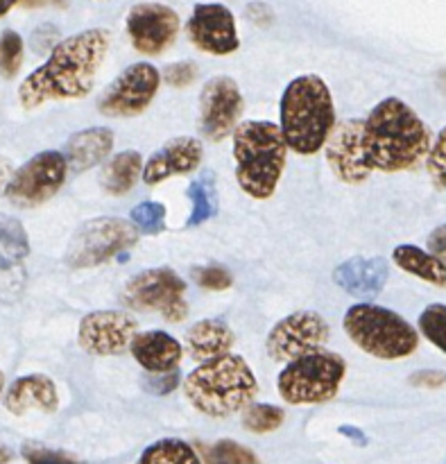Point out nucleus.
Wrapping results in <instances>:
<instances>
[{
    "mask_svg": "<svg viewBox=\"0 0 446 464\" xmlns=\"http://www.w3.org/2000/svg\"><path fill=\"white\" fill-rule=\"evenodd\" d=\"M431 130L399 98H385L367 118L340 122L325 143L326 161L344 184H363L372 172H403L431 150Z\"/></svg>",
    "mask_w": 446,
    "mask_h": 464,
    "instance_id": "nucleus-1",
    "label": "nucleus"
},
{
    "mask_svg": "<svg viewBox=\"0 0 446 464\" xmlns=\"http://www.w3.org/2000/svg\"><path fill=\"white\" fill-rule=\"evenodd\" d=\"M112 45L107 30H84L53 45V53L18 86V100L25 109L50 100H80L91 93L95 75Z\"/></svg>",
    "mask_w": 446,
    "mask_h": 464,
    "instance_id": "nucleus-2",
    "label": "nucleus"
},
{
    "mask_svg": "<svg viewBox=\"0 0 446 464\" xmlns=\"http://www.w3.org/2000/svg\"><path fill=\"white\" fill-rule=\"evenodd\" d=\"M281 134L288 150L315 154L335 127L334 95L317 75L295 77L281 95Z\"/></svg>",
    "mask_w": 446,
    "mask_h": 464,
    "instance_id": "nucleus-3",
    "label": "nucleus"
},
{
    "mask_svg": "<svg viewBox=\"0 0 446 464\" xmlns=\"http://www.w3.org/2000/svg\"><path fill=\"white\" fill-rule=\"evenodd\" d=\"M190 406L207 417H229L245 411L258 394V383L247 361L234 353L199 362L184 381Z\"/></svg>",
    "mask_w": 446,
    "mask_h": 464,
    "instance_id": "nucleus-4",
    "label": "nucleus"
},
{
    "mask_svg": "<svg viewBox=\"0 0 446 464\" xmlns=\"http://www.w3.org/2000/svg\"><path fill=\"white\" fill-rule=\"evenodd\" d=\"M231 134L240 188L254 199L272 198L288 159L281 127L270 121H245L238 122Z\"/></svg>",
    "mask_w": 446,
    "mask_h": 464,
    "instance_id": "nucleus-5",
    "label": "nucleus"
},
{
    "mask_svg": "<svg viewBox=\"0 0 446 464\" xmlns=\"http://www.w3.org/2000/svg\"><path fill=\"white\" fill-rule=\"evenodd\" d=\"M344 334L358 349L379 361H402L420 347L415 326L390 308L356 304L344 313Z\"/></svg>",
    "mask_w": 446,
    "mask_h": 464,
    "instance_id": "nucleus-6",
    "label": "nucleus"
},
{
    "mask_svg": "<svg viewBox=\"0 0 446 464\" xmlns=\"http://www.w3.org/2000/svg\"><path fill=\"white\" fill-rule=\"evenodd\" d=\"M344 374H347L344 358L322 347L288 361L276 379V390L286 403L315 406V403L331 401L338 394Z\"/></svg>",
    "mask_w": 446,
    "mask_h": 464,
    "instance_id": "nucleus-7",
    "label": "nucleus"
},
{
    "mask_svg": "<svg viewBox=\"0 0 446 464\" xmlns=\"http://www.w3.org/2000/svg\"><path fill=\"white\" fill-rule=\"evenodd\" d=\"M139 240V229L122 218H95L84 222L68 245L66 263L75 270L95 267L116 254L131 249Z\"/></svg>",
    "mask_w": 446,
    "mask_h": 464,
    "instance_id": "nucleus-8",
    "label": "nucleus"
},
{
    "mask_svg": "<svg viewBox=\"0 0 446 464\" xmlns=\"http://www.w3.org/2000/svg\"><path fill=\"white\" fill-rule=\"evenodd\" d=\"M68 175V163L62 152H41L32 157L25 166L18 168L9 179L5 195L9 202L21 208L39 207L59 193Z\"/></svg>",
    "mask_w": 446,
    "mask_h": 464,
    "instance_id": "nucleus-9",
    "label": "nucleus"
},
{
    "mask_svg": "<svg viewBox=\"0 0 446 464\" xmlns=\"http://www.w3.org/2000/svg\"><path fill=\"white\" fill-rule=\"evenodd\" d=\"M331 338L325 317L315 311H297L272 326L267 335V353L272 361L288 362L293 358L322 349Z\"/></svg>",
    "mask_w": 446,
    "mask_h": 464,
    "instance_id": "nucleus-10",
    "label": "nucleus"
},
{
    "mask_svg": "<svg viewBox=\"0 0 446 464\" xmlns=\"http://www.w3.org/2000/svg\"><path fill=\"white\" fill-rule=\"evenodd\" d=\"M159 84H161V75L152 63H131L104 91L100 98V111L109 118L139 116L152 104Z\"/></svg>",
    "mask_w": 446,
    "mask_h": 464,
    "instance_id": "nucleus-11",
    "label": "nucleus"
},
{
    "mask_svg": "<svg viewBox=\"0 0 446 464\" xmlns=\"http://www.w3.org/2000/svg\"><path fill=\"white\" fill-rule=\"evenodd\" d=\"M243 93L231 77H211L199 93V131L207 140H222L243 116Z\"/></svg>",
    "mask_w": 446,
    "mask_h": 464,
    "instance_id": "nucleus-12",
    "label": "nucleus"
},
{
    "mask_svg": "<svg viewBox=\"0 0 446 464\" xmlns=\"http://www.w3.org/2000/svg\"><path fill=\"white\" fill-rule=\"evenodd\" d=\"M139 334V322L122 311H95L80 322L82 349L91 356H118L127 352Z\"/></svg>",
    "mask_w": 446,
    "mask_h": 464,
    "instance_id": "nucleus-13",
    "label": "nucleus"
},
{
    "mask_svg": "<svg viewBox=\"0 0 446 464\" xmlns=\"http://www.w3.org/2000/svg\"><path fill=\"white\" fill-rule=\"evenodd\" d=\"M179 32V16L175 9L159 3L134 5L127 14V34L141 54H161Z\"/></svg>",
    "mask_w": 446,
    "mask_h": 464,
    "instance_id": "nucleus-14",
    "label": "nucleus"
},
{
    "mask_svg": "<svg viewBox=\"0 0 446 464\" xmlns=\"http://www.w3.org/2000/svg\"><path fill=\"white\" fill-rule=\"evenodd\" d=\"M186 30H189L190 41L207 54L222 57V54L236 53L240 45L234 14L220 3L195 5Z\"/></svg>",
    "mask_w": 446,
    "mask_h": 464,
    "instance_id": "nucleus-15",
    "label": "nucleus"
},
{
    "mask_svg": "<svg viewBox=\"0 0 446 464\" xmlns=\"http://www.w3.org/2000/svg\"><path fill=\"white\" fill-rule=\"evenodd\" d=\"M186 284L175 270L157 267V270H145L127 281L122 290V304L131 311L163 313L170 304L184 299Z\"/></svg>",
    "mask_w": 446,
    "mask_h": 464,
    "instance_id": "nucleus-16",
    "label": "nucleus"
},
{
    "mask_svg": "<svg viewBox=\"0 0 446 464\" xmlns=\"http://www.w3.org/2000/svg\"><path fill=\"white\" fill-rule=\"evenodd\" d=\"M204 159L202 143L190 136H179L163 145L143 163V181L148 186H157L175 175H190L199 168Z\"/></svg>",
    "mask_w": 446,
    "mask_h": 464,
    "instance_id": "nucleus-17",
    "label": "nucleus"
},
{
    "mask_svg": "<svg viewBox=\"0 0 446 464\" xmlns=\"http://www.w3.org/2000/svg\"><path fill=\"white\" fill-rule=\"evenodd\" d=\"M388 275L390 267L385 258L356 256L335 267L334 279L344 293L354 295V297L374 299L376 295H381V290H383Z\"/></svg>",
    "mask_w": 446,
    "mask_h": 464,
    "instance_id": "nucleus-18",
    "label": "nucleus"
},
{
    "mask_svg": "<svg viewBox=\"0 0 446 464\" xmlns=\"http://www.w3.org/2000/svg\"><path fill=\"white\" fill-rule=\"evenodd\" d=\"M130 352L134 361L143 367L150 374H163V372H172L179 365L184 349H181L179 340L172 338L166 331H145V334H136L130 344Z\"/></svg>",
    "mask_w": 446,
    "mask_h": 464,
    "instance_id": "nucleus-19",
    "label": "nucleus"
},
{
    "mask_svg": "<svg viewBox=\"0 0 446 464\" xmlns=\"http://www.w3.org/2000/svg\"><path fill=\"white\" fill-rule=\"evenodd\" d=\"M59 406V394L53 381L44 374H30L16 379L5 392V408L12 415H25L30 411L54 412Z\"/></svg>",
    "mask_w": 446,
    "mask_h": 464,
    "instance_id": "nucleus-20",
    "label": "nucleus"
},
{
    "mask_svg": "<svg viewBox=\"0 0 446 464\" xmlns=\"http://www.w3.org/2000/svg\"><path fill=\"white\" fill-rule=\"evenodd\" d=\"M113 131L109 127H91V130L77 131L68 139L66 157L68 172H84L95 163L104 161L113 150Z\"/></svg>",
    "mask_w": 446,
    "mask_h": 464,
    "instance_id": "nucleus-21",
    "label": "nucleus"
},
{
    "mask_svg": "<svg viewBox=\"0 0 446 464\" xmlns=\"http://www.w3.org/2000/svg\"><path fill=\"white\" fill-rule=\"evenodd\" d=\"M231 347H234V334L229 326L218 320L195 322L186 334V352L198 362L225 356Z\"/></svg>",
    "mask_w": 446,
    "mask_h": 464,
    "instance_id": "nucleus-22",
    "label": "nucleus"
},
{
    "mask_svg": "<svg viewBox=\"0 0 446 464\" xmlns=\"http://www.w3.org/2000/svg\"><path fill=\"white\" fill-rule=\"evenodd\" d=\"M393 261L408 275L438 288H446V263L440 261L429 249H422L417 245H399L393 252Z\"/></svg>",
    "mask_w": 446,
    "mask_h": 464,
    "instance_id": "nucleus-23",
    "label": "nucleus"
},
{
    "mask_svg": "<svg viewBox=\"0 0 446 464\" xmlns=\"http://www.w3.org/2000/svg\"><path fill=\"white\" fill-rule=\"evenodd\" d=\"M141 175H143V157L134 150H127V152L116 154L104 166L100 184H102V190L107 195L121 198V195L130 193L134 188Z\"/></svg>",
    "mask_w": 446,
    "mask_h": 464,
    "instance_id": "nucleus-24",
    "label": "nucleus"
},
{
    "mask_svg": "<svg viewBox=\"0 0 446 464\" xmlns=\"http://www.w3.org/2000/svg\"><path fill=\"white\" fill-rule=\"evenodd\" d=\"M30 254V240L16 218L0 216V270H12Z\"/></svg>",
    "mask_w": 446,
    "mask_h": 464,
    "instance_id": "nucleus-25",
    "label": "nucleus"
},
{
    "mask_svg": "<svg viewBox=\"0 0 446 464\" xmlns=\"http://www.w3.org/2000/svg\"><path fill=\"white\" fill-rule=\"evenodd\" d=\"M186 195H189L190 204H193V211H190L189 222H186L189 227L204 225V222H208L218 213V190L213 172H204L202 177H198L189 186V193Z\"/></svg>",
    "mask_w": 446,
    "mask_h": 464,
    "instance_id": "nucleus-26",
    "label": "nucleus"
},
{
    "mask_svg": "<svg viewBox=\"0 0 446 464\" xmlns=\"http://www.w3.org/2000/svg\"><path fill=\"white\" fill-rule=\"evenodd\" d=\"M136 464H202L198 451L184 440H159L141 453Z\"/></svg>",
    "mask_w": 446,
    "mask_h": 464,
    "instance_id": "nucleus-27",
    "label": "nucleus"
},
{
    "mask_svg": "<svg viewBox=\"0 0 446 464\" xmlns=\"http://www.w3.org/2000/svg\"><path fill=\"white\" fill-rule=\"evenodd\" d=\"M284 411L270 403H249L243 412V426L252 433H272L284 424Z\"/></svg>",
    "mask_w": 446,
    "mask_h": 464,
    "instance_id": "nucleus-28",
    "label": "nucleus"
},
{
    "mask_svg": "<svg viewBox=\"0 0 446 464\" xmlns=\"http://www.w3.org/2000/svg\"><path fill=\"white\" fill-rule=\"evenodd\" d=\"M204 462L207 464H261L258 458L243 444L234 440H220L204 449Z\"/></svg>",
    "mask_w": 446,
    "mask_h": 464,
    "instance_id": "nucleus-29",
    "label": "nucleus"
},
{
    "mask_svg": "<svg viewBox=\"0 0 446 464\" xmlns=\"http://www.w3.org/2000/svg\"><path fill=\"white\" fill-rule=\"evenodd\" d=\"M420 331L433 347L446 353V304H431L422 311Z\"/></svg>",
    "mask_w": 446,
    "mask_h": 464,
    "instance_id": "nucleus-30",
    "label": "nucleus"
},
{
    "mask_svg": "<svg viewBox=\"0 0 446 464\" xmlns=\"http://www.w3.org/2000/svg\"><path fill=\"white\" fill-rule=\"evenodd\" d=\"M131 225L143 234H161L166 229V207L159 202H141L131 208Z\"/></svg>",
    "mask_w": 446,
    "mask_h": 464,
    "instance_id": "nucleus-31",
    "label": "nucleus"
},
{
    "mask_svg": "<svg viewBox=\"0 0 446 464\" xmlns=\"http://www.w3.org/2000/svg\"><path fill=\"white\" fill-rule=\"evenodd\" d=\"M23 63V39L14 30L0 34V75L14 77Z\"/></svg>",
    "mask_w": 446,
    "mask_h": 464,
    "instance_id": "nucleus-32",
    "label": "nucleus"
},
{
    "mask_svg": "<svg viewBox=\"0 0 446 464\" xmlns=\"http://www.w3.org/2000/svg\"><path fill=\"white\" fill-rule=\"evenodd\" d=\"M426 168H429V175L433 177L435 184L446 190V127L431 143L429 154H426Z\"/></svg>",
    "mask_w": 446,
    "mask_h": 464,
    "instance_id": "nucleus-33",
    "label": "nucleus"
},
{
    "mask_svg": "<svg viewBox=\"0 0 446 464\" xmlns=\"http://www.w3.org/2000/svg\"><path fill=\"white\" fill-rule=\"evenodd\" d=\"M193 279H195V284L202 285L204 290H216V293L227 290L231 285V281H234L225 267H218V266L198 267V270L193 272Z\"/></svg>",
    "mask_w": 446,
    "mask_h": 464,
    "instance_id": "nucleus-34",
    "label": "nucleus"
},
{
    "mask_svg": "<svg viewBox=\"0 0 446 464\" xmlns=\"http://www.w3.org/2000/svg\"><path fill=\"white\" fill-rule=\"evenodd\" d=\"M195 77H198V66L193 62H177L170 63L163 72V80L168 82L175 89H184V86L193 84Z\"/></svg>",
    "mask_w": 446,
    "mask_h": 464,
    "instance_id": "nucleus-35",
    "label": "nucleus"
},
{
    "mask_svg": "<svg viewBox=\"0 0 446 464\" xmlns=\"http://www.w3.org/2000/svg\"><path fill=\"white\" fill-rule=\"evenodd\" d=\"M23 456H25L27 464H80L73 460V458L63 456V453L48 451V449L41 447H25Z\"/></svg>",
    "mask_w": 446,
    "mask_h": 464,
    "instance_id": "nucleus-36",
    "label": "nucleus"
},
{
    "mask_svg": "<svg viewBox=\"0 0 446 464\" xmlns=\"http://www.w3.org/2000/svg\"><path fill=\"white\" fill-rule=\"evenodd\" d=\"M411 383L417 385V388H442L446 383V374L440 370H422L417 374L411 376Z\"/></svg>",
    "mask_w": 446,
    "mask_h": 464,
    "instance_id": "nucleus-37",
    "label": "nucleus"
},
{
    "mask_svg": "<svg viewBox=\"0 0 446 464\" xmlns=\"http://www.w3.org/2000/svg\"><path fill=\"white\" fill-rule=\"evenodd\" d=\"M177 383H179V376H177L175 370H172V372H163V376L159 381L150 379L148 388L152 390L154 394H168L170 390H175Z\"/></svg>",
    "mask_w": 446,
    "mask_h": 464,
    "instance_id": "nucleus-38",
    "label": "nucleus"
},
{
    "mask_svg": "<svg viewBox=\"0 0 446 464\" xmlns=\"http://www.w3.org/2000/svg\"><path fill=\"white\" fill-rule=\"evenodd\" d=\"M429 249L440 258V261L446 263V225L438 227V229L429 236Z\"/></svg>",
    "mask_w": 446,
    "mask_h": 464,
    "instance_id": "nucleus-39",
    "label": "nucleus"
},
{
    "mask_svg": "<svg viewBox=\"0 0 446 464\" xmlns=\"http://www.w3.org/2000/svg\"><path fill=\"white\" fill-rule=\"evenodd\" d=\"M247 16L252 18L254 23H258V25H267V23L272 21V12H270V9L266 7V5H261V3H254V5H249V9H247Z\"/></svg>",
    "mask_w": 446,
    "mask_h": 464,
    "instance_id": "nucleus-40",
    "label": "nucleus"
},
{
    "mask_svg": "<svg viewBox=\"0 0 446 464\" xmlns=\"http://www.w3.org/2000/svg\"><path fill=\"white\" fill-rule=\"evenodd\" d=\"M12 175H14L12 163H9L5 157H0V195H3L5 190H7L9 179H12Z\"/></svg>",
    "mask_w": 446,
    "mask_h": 464,
    "instance_id": "nucleus-41",
    "label": "nucleus"
},
{
    "mask_svg": "<svg viewBox=\"0 0 446 464\" xmlns=\"http://www.w3.org/2000/svg\"><path fill=\"white\" fill-rule=\"evenodd\" d=\"M16 3L18 0H0V16H5V14H7Z\"/></svg>",
    "mask_w": 446,
    "mask_h": 464,
    "instance_id": "nucleus-42",
    "label": "nucleus"
},
{
    "mask_svg": "<svg viewBox=\"0 0 446 464\" xmlns=\"http://www.w3.org/2000/svg\"><path fill=\"white\" fill-rule=\"evenodd\" d=\"M23 5H25V7H36V5H44V3H48V0H21Z\"/></svg>",
    "mask_w": 446,
    "mask_h": 464,
    "instance_id": "nucleus-43",
    "label": "nucleus"
},
{
    "mask_svg": "<svg viewBox=\"0 0 446 464\" xmlns=\"http://www.w3.org/2000/svg\"><path fill=\"white\" fill-rule=\"evenodd\" d=\"M7 460H9V453L5 451L3 447H0V464H5V462H7Z\"/></svg>",
    "mask_w": 446,
    "mask_h": 464,
    "instance_id": "nucleus-44",
    "label": "nucleus"
},
{
    "mask_svg": "<svg viewBox=\"0 0 446 464\" xmlns=\"http://www.w3.org/2000/svg\"><path fill=\"white\" fill-rule=\"evenodd\" d=\"M3 385H5V376H3V372H0V392H3Z\"/></svg>",
    "mask_w": 446,
    "mask_h": 464,
    "instance_id": "nucleus-45",
    "label": "nucleus"
}]
</instances>
